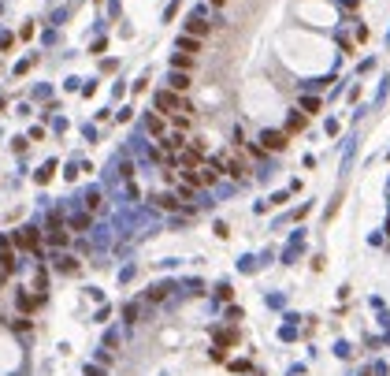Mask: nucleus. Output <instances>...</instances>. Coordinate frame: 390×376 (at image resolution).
<instances>
[{
  "label": "nucleus",
  "mask_w": 390,
  "mask_h": 376,
  "mask_svg": "<svg viewBox=\"0 0 390 376\" xmlns=\"http://www.w3.org/2000/svg\"><path fill=\"white\" fill-rule=\"evenodd\" d=\"M156 108H164V112H189V105L182 97H175L171 90H164V93H156Z\"/></svg>",
  "instance_id": "obj_1"
},
{
  "label": "nucleus",
  "mask_w": 390,
  "mask_h": 376,
  "mask_svg": "<svg viewBox=\"0 0 390 376\" xmlns=\"http://www.w3.org/2000/svg\"><path fill=\"white\" fill-rule=\"evenodd\" d=\"M260 142H264V149H282V145H286V134H279V130H264Z\"/></svg>",
  "instance_id": "obj_2"
},
{
  "label": "nucleus",
  "mask_w": 390,
  "mask_h": 376,
  "mask_svg": "<svg viewBox=\"0 0 390 376\" xmlns=\"http://www.w3.org/2000/svg\"><path fill=\"white\" fill-rule=\"evenodd\" d=\"M15 242H19L23 250H37V242H41V239L34 235V228H26V231H19V235H15Z\"/></svg>",
  "instance_id": "obj_3"
},
{
  "label": "nucleus",
  "mask_w": 390,
  "mask_h": 376,
  "mask_svg": "<svg viewBox=\"0 0 390 376\" xmlns=\"http://www.w3.org/2000/svg\"><path fill=\"white\" fill-rule=\"evenodd\" d=\"M220 168H227V172H231L234 179H242V175H245V164L238 161V157H223V161H220Z\"/></svg>",
  "instance_id": "obj_4"
},
{
  "label": "nucleus",
  "mask_w": 390,
  "mask_h": 376,
  "mask_svg": "<svg viewBox=\"0 0 390 376\" xmlns=\"http://www.w3.org/2000/svg\"><path fill=\"white\" fill-rule=\"evenodd\" d=\"M186 86H189V79H182V74H171V90H175V93L186 90Z\"/></svg>",
  "instance_id": "obj_5"
},
{
  "label": "nucleus",
  "mask_w": 390,
  "mask_h": 376,
  "mask_svg": "<svg viewBox=\"0 0 390 376\" xmlns=\"http://www.w3.org/2000/svg\"><path fill=\"white\" fill-rule=\"evenodd\" d=\"M182 49L186 52H201V41H197V37H182Z\"/></svg>",
  "instance_id": "obj_6"
},
{
  "label": "nucleus",
  "mask_w": 390,
  "mask_h": 376,
  "mask_svg": "<svg viewBox=\"0 0 390 376\" xmlns=\"http://www.w3.org/2000/svg\"><path fill=\"white\" fill-rule=\"evenodd\" d=\"M156 201H160V205H164V209H178V201H175V197H171V194H160V197H156Z\"/></svg>",
  "instance_id": "obj_7"
},
{
  "label": "nucleus",
  "mask_w": 390,
  "mask_h": 376,
  "mask_svg": "<svg viewBox=\"0 0 390 376\" xmlns=\"http://www.w3.org/2000/svg\"><path fill=\"white\" fill-rule=\"evenodd\" d=\"M189 34H197V37H201V34H208V26H205V23H189Z\"/></svg>",
  "instance_id": "obj_8"
},
{
  "label": "nucleus",
  "mask_w": 390,
  "mask_h": 376,
  "mask_svg": "<svg viewBox=\"0 0 390 376\" xmlns=\"http://www.w3.org/2000/svg\"><path fill=\"white\" fill-rule=\"evenodd\" d=\"M149 127H153V134H160V130H164V119L153 116V119H149Z\"/></svg>",
  "instance_id": "obj_9"
},
{
  "label": "nucleus",
  "mask_w": 390,
  "mask_h": 376,
  "mask_svg": "<svg viewBox=\"0 0 390 376\" xmlns=\"http://www.w3.org/2000/svg\"><path fill=\"white\" fill-rule=\"evenodd\" d=\"M212 4H223V0H212Z\"/></svg>",
  "instance_id": "obj_10"
}]
</instances>
